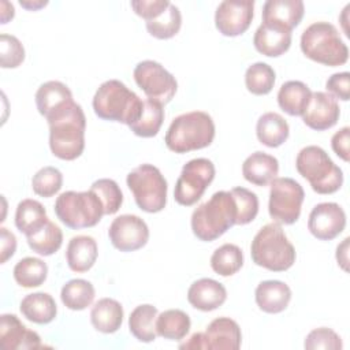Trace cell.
Returning <instances> with one entry per match:
<instances>
[{"label": "cell", "mask_w": 350, "mask_h": 350, "mask_svg": "<svg viewBox=\"0 0 350 350\" xmlns=\"http://www.w3.org/2000/svg\"><path fill=\"white\" fill-rule=\"evenodd\" d=\"M312 92L309 86L301 81H287L278 92V104L290 116H302Z\"/></svg>", "instance_id": "cell-29"}, {"label": "cell", "mask_w": 350, "mask_h": 350, "mask_svg": "<svg viewBox=\"0 0 350 350\" xmlns=\"http://www.w3.org/2000/svg\"><path fill=\"white\" fill-rule=\"evenodd\" d=\"M19 4L23 8L29 10V11H37V10L42 8V7H45L48 4V1H42V0H21Z\"/></svg>", "instance_id": "cell-52"}, {"label": "cell", "mask_w": 350, "mask_h": 350, "mask_svg": "<svg viewBox=\"0 0 350 350\" xmlns=\"http://www.w3.org/2000/svg\"><path fill=\"white\" fill-rule=\"evenodd\" d=\"M226 299V287L211 278H202L193 282L187 290L189 304L201 312L215 310L220 308Z\"/></svg>", "instance_id": "cell-21"}, {"label": "cell", "mask_w": 350, "mask_h": 350, "mask_svg": "<svg viewBox=\"0 0 350 350\" xmlns=\"http://www.w3.org/2000/svg\"><path fill=\"white\" fill-rule=\"evenodd\" d=\"M19 309L23 317L36 324H49L57 314L56 302L48 293L27 294L21 301Z\"/></svg>", "instance_id": "cell-27"}, {"label": "cell", "mask_w": 350, "mask_h": 350, "mask_svg": "<svg viewBox=\"0 0 350 350\" xmlns=\"http://www.w3.org/2000/svg\"><path fill=\"white\" fill-rule=\"evenodd\" d=\"M15 282L25 288L41 286L48 276V265L44 260L37 257L21 258L12 271Z\"/></svg>", "instance_id": "cell-35"}, {"label": "cell", "mask_w": 350, "mask_h": 350, "mask_svg": "<svg viewBox=\"0 0 350 350\" xmlns=\"http://www.w3.org/2000/svg\"><path fill=\"white\" fill-rule=\"evenodd\" d=\"M0 345L5 350H30L40 349V335L29 329L18 316L4 313L0 316Z\"/></svg>", "instance_id": "cell-17"}, {"label": "cell", "mask_w": 350, "mask_h": 350, "mask_svg": "<svg viewBox=\"0 0 350 350\" xmlns=\"http://www.w3.org/2000/svg\"><path fill=\"white\" fill-rule=\"evenodd\" d=\"M215 123L204 111H191L176 116L167 133L164 142L171 152L187 153L209 146L215 138Z\"/></svg>", "instance_id": "cell-4"}, {"label": "cell", "mask_w": 350, "mask_h": 350, "mask_svg": "<svg viewBox=\"0 0 350 350\" xmlns=\"http://www.w3.org/2000/svg\"><path fill=\"white\" fill-rule=\"evenodd\" d=\"M243 265V253L234 243L219 246L211 256V267L220 276H232Z\"/></svg>", "instance_id": "cell-37"}, {"label": "cell", "mask_w": 350, "mask_h": 350, "mask_svg": "<svg viewBox=\"0 0 350 350\" xmlns=\"http://www.w3.org/2000/svg\"><path fill=\"white\" fill-rule=\"evenodd\" d=\"M205 349L209 350H238L242 343V334L238 323L230 317H217L209 323L202 332Z\"/></svg>", "instance_id": "cell-19"}, {"label": "cell", "mask_w": 350, "mask_h": 350, "mask_svg": "<svg viewBox=\"0 0 350 350\" xmlns=\"http://www.w3.org/2000/svg\"><path fill=\"white\" fill-rule=\"evenodd\" d=\"M74 101L72 93L67 85L60 81H48L36 92V105L46 122L67 109Z\"/></svg>", "instance_id": "cell-18"}, {"label": "cell", "mask_w": 350, "mask_h": 350, "mask_svg": "<svg viewBox=\"0 0 350 350\" xmlns=\"http://www.w3.org/2000/svg\"><path fill=\"white\" fill-rule=\"evenodd\" d=\"M256 265L272 272H283L295 262V249L279 223H268L258 230L250 245Z\"/></svg>", "instance_id": "cell-5"}, {"label": "cell", "mask_w": 350, "mask_h": 350, "mask_svg": "<svg viewBox=\"0 0 350 350\" xmlns=\"http://www.w3.org/2000/svg\"><path fill=\"white\" fill-rule=\"evenodd\" d=\"M346 227V213L336 202H320L309 213L308 230L320 241H332Z\"/></svg>", "instance_id": "cell-15"}, {"label": "cell", "mask_w": 350, "mask_h": 350, "mask_svg": "<svg viewBox=\"0 0 350 350\" xmlns=\"http://www.w3.org/2000/svg\"><path fill=\"white\" fill-rule=\"evenodd\" d=\"M170 4L168 0H133L130 3L134 12L146 22L160 16Z\"/></svg>", "instance_id": "cell-45"}, {"label": "cell", "mask_w": 350, "mask_h": 350, "mask_svg": "<svg viewBox=\"0 0 350 350\" xmlns=\"http://www.w3.org/2000/svg\"><path fill=\"white\" fill-rule=\"evenodd\" d=\"M179 349H205L202 332L193 334L186 342L179 345Z\"/></svg>", "instance_id": "cell-50"}, {"label": "cell", "mask_w": 350, "mask_h": 350, "mask_svg": "<svg viewBox=\"0 0 350 350\" xmlns=\"http://www.w3.org/2000/svg\"><path fill=\"white\" fill-rule=\"evenodd\" d=\"M123 306L113 298L98 299L90 310V323L98 332L113 334L123 323Z\"/></svg>", "instance_id": "cell-26"}, {"label": "cell", "mask_w": 350, "mask_h": 350, "mask_svg": "<svg viewBox=\"0 0 350 350\" xmlns=\"http://www.w3.org/2000/svg\"><path fill=\"white\" fill-rule=\"evenodd\" d=\"M96 291L90 282L85 279L68 280L60 291L63 305L71 310H83L92 305Z\"/></svg>", "instance_id": "cell-36"}, {"label": "cell", "mask_w": 350, "mask_h": 350, "mask_svg": "<svg viewBox=\"0 0 350 350\" xmlns=\"http://www.w3.org/2000/svg\"><path fill=\"white\" fill-rule=\"evenodd\" d=\"M235 206H237V223L238 226H245L253 221L258 213V197L256 193L245 187H234L230 190Z\"/></svg>", "instance_id": "cell-42"}, {"label": "cell", "mask_w": 350, "mask_h": 350, "mask_svg": "<svg viewBox=\"0 0 350 350\" xmlns=\"http://www.w3.org/2000/svg\"><path fill=\"white\" fill-rule=\"evenodd\" d=\"M92 104L100 119L130 126L138 120L144 101L123 82L108 79L98 86Z\"/></svg>", "instance_id": "cell-3"}, {"label": "cell", "mask_w": 350, "mask_h": 350, "mask_svg": "<svg viewBox=\"0 0 350 350\" xmlns=\"http://www.w3.org/2000/svg\"><path fill=\"white\" fill-rule=\"evenodd\" d=\"M16 250V238L5 227L0 228V262L4 264Z\"/></svg>", "instance_id": "cell-48"}, {"label": "cell", "mask_w": 350, "mask_h": 350, "mask_svg": "<svg viewBox=\"0 0 350 350\" xmlns=\"http://www.w3.org/2000/svg\"><path fill=\"white\" fill-rule=\"evenodd\" d=\"M126 183L139 209L157 213L167 204V180L160 170L152 164H141L127 174Z\"/></svg>", "instance_id": "cell-9"}, {"label": "cell", "mask_w": 350, "mask_h": 350, "mask_svg": "<svg viewBox=\"0 0 350 350\" xmlns=\"http://www.w3.org/2000/svg\"><path fill=\"white\" fill-rule=\"evenodd\" d=\"M304 346L308 350H316V349L340 350L343 345H342L340 336L335 331L327 327H320L310 331L306 335Z\"/></svg>", "instance_id": "cell-44"}, {"label": "cell", "mask_w": 350, "mask_h": 350, "mask_svg": "<svg viewBox=\"0 0 350 350\" xmlns=\"http://www.w3.org/2000/svg\"><path fill=\"white\" fill-rule=\"evenodd\" d=\"M15 15L14 5L5 0L1 1V23H7L10 19H12Z\"/></svg>", "instance_id": "cell-51"}, {"label": "cell", "mask_w": 350, "mask_h": 350, "mask_svg": "<svg viewBox=\"0 0 350 350\" xmlns=\"http://www.w3.org/2000/svg\"><path fill=\"white\" fill-rule=\"evenodd\" d=\"M182 26V15L175 4H170L168 8L157 18L146 22L148 33L157 40H168L176 36Z\"/></svg>", "instance_id": "cell-38"}, {"label": "cell", "mask_w": 350, "mask_h": 350, "mask_svg": "<svg viewBox=\"0 0 350 350\" xmlns=\"http://www.w3.org/2000/svg\"><path fill=\"white\" fill-rule=\"evenodd\" d=\"M254 299L260 310L276 314L283 312L291 299L290 287L280 280L260 282L254 291Z\"/></svg>", "instance_id": "cell-22"}, {"label": "cell", "mask_w": 350, "mask_h": 350, "mask_svg": "<svg viewBox=\"0 0 350 350\" xmlns=\"http://www.w3.org/2000/svg\"><path fill=\"white\" fill-rule=\"evenodd\" d=\"M191 321L186 312L180 309H168L157 314L156 332L168 340H182L190 331Z\"/></svg>", "instance_id": "cell-31"}, {"label": "cell", "mask_w": 350, "mask_h": 350, "mask_svg": "<svg viewBox=\"0 0 350 350\" xmlns=\"http://www.w3.org/2000/svg\"><path fill=\"white\" fill-rule=\"evenodd\" d=\"M276 74L273 68L262 62L253 63L245 72L246 89L256 96L268 94L275 85Z\"/></svg>", "instance_id": "cell-39"}, {"label": "cell", "mask_w": 350, "mask_h": 350, "mask_svg": "<svg viewBox=\"0 0 350 350\" xmlns=\"http://www.w3.org/2000/svg\"><path fill=\"white\" fill-rule=\"evenodd\" d=\"M295 168L317 194H332L343 185L342 170L317 145L305 146L298 152Z\"/></svg>", "instance_id": "cell-7"}, {"label": "cell", "mask_w": 350, "mask_h": 350, "mask_svg": "<svg viewBox=\"0 0 350 350\" xmlns=\"http://www.w3.org/2000/svg\"><path fill=\"white\" fill-rule=\"evenodd\" d=\"M253 45L261 55L278 57L286 53L291 45V31L261 23L253 36Z\"/></svg>", "instance_id": "cell-23"}, {"label": "cell", "mask_w": 350, "mask_h": 350, "mask_svg": "<svg viewBox=\"0 0 350 350\" xmlns=\"http://www.w3.org/2000/svg\"><path fill=\"white\" fill-rule=\"evenodd\" d=\"M349 141H350V129L347 126L342 127L336 131L331 138V148L332 150L343 160L349 161Z\"/></svg>", "instance_id": "cell-47"}, {"label": "cell", "mask_w": 350, "mask_h": 350, "mask_svg": "<svg viewBox=\"0 0 350 350\" xmlns=\"http://www.w3.org/2000/svg\"><path fill=\"white\" fill-rule=\"evenodd\" d=\"M305 191L293 178H275L269 183L268 212L279 224H293L299 219Z\"/></svg>", "instance_id": "cell-10"}, {"label": "cell", "mask_w": 350, "mask_h": 350, "mask_svg": "<svg viewBox=\"0 0 350 350\" xmlns=\"http://www.w3.org/2000/svg\"><path fill=\"white\" fill-rule=\"evenodd\" d=\"M133 77L146 97L160 104L170 103L178 90L175 77L154 60L139 62L134 68Z\"/></svg>", "instance_id": "cell-12"}, {"label": "cell", "mask_w": 350, "mask_h": 350, "mask_svg": "<svg viewBox=\"0 0 350 350\" xmlns=\"http://www.w3.org/2000/svg\"><path fill=\"white\" fill-rule=\"evenodd\" d=\"M215 165L208 159L198 157L187 161L175 183V201L182 206L194 205L215 179Z\"/></svg>", "instance_id": "cell-11"}, {"label": "cell", "mask_w": 350, "mask_h": 350, "mask_svg": "<svg viewBox=\"0 0 350 350\" xmlns=\"http://www.w3.org/2000/svg\"><path fill=\"white\" fill-rule=\"evenodd\" d=\"M48 124L49 148L53 156L71 161L83 153L86 116L79 104L72 103L67 109L51 119Z\"/></svg>", "instance_id": "cell-1"}, {"label": "cell", "mask_w": 350, "mask_h": 350, "mask_svg": "<svg viewBox=\"0 0 350 350\" xmlns=\"http://www.w3.org/2000/svg\"><path fill=\"white\" fill-rule=\"evenodd\" d=\"M57 219L68 228L79 230L94 227L104 215V208L93 190L62 193L55 201Z\"/></svg>", "instance_id": "cell-8"}, {"label": "cell", "mask_w": 350, "mask_h": 350, "mask_svg": "<svg viewBox=\"0 0 350 350\" xmlns=\"http://www.w3.org/2000/svg\"><path fill=\"white\" fill-rule=\"evenodd\" d=\"M302 53L320 64L336 67L349 59V48L340 38L338 29L329 22H314L301 34Z\"/></svg>", "instance_id": "cell-6"}, {"label": "cell", "mask_w": 350, "mask_h": 350, "mask_svg": "<svg viewBox=\"0 0 350 350\" xmlns=\"http://www.w3.org/2000/svg\"><path fill=\"white\" fill-rule=\"evenodd\" d=\"M29 247L40 256H52L63 243V232L57 224L48 220L41 228L26 237Z\"/></svg>", "instance_id": "cell-33"}, {"label": "cell", "mask_w": 350, "mask_h": 350, "mask_svg": "<svg viewBox=\"0 0 350 350\" xmlns=\"http://www.w3.org/2000/svg\"><path fill=\"white\" fill-rule=\"evenodd\" d=\"M90 190H93L100 198L104 215H113L119 211L123 204V193L119 185L109 178H101L92 183Z\"/></svg>", "instance_id": "cell-40"}, {"label": "cell", "mask_w": 350, "mask_h": 350, "mask_svg": "<svg viewBox=\"0 0 350 350\" xmlns=\"http://www.w3.org/2000/svg\"><path fill=\"white\" fill-rule=\"evenodd\" d=\"M279 172V161L265 152H254L247 156L242 164L243 178L254 186L269 185Z\"/></svg>", "instance_id": "cell-24"}, {"label": "cell", "mask_w": 350, "mask_h": 350, "mask_svg": "<svg viewBox=\"0 0 350 350\" xmlns=\"http://www.w3.org/2000/svg\"><path fill=\"white\" fill-rule=\"evenodd\" d=\"M349 237L343 239V242L340 245H338L336 247V261L338 265L342 267L343 271H349L347 268V262H349Z\"/></svg>", "instance_id": "cell-49"}, {"label": "cell", "mask_w": 350, "mask_h": 350, "mask_svg": "<svg viewBox=\"0 0 350 350\" xmlns=\"http://www.w3.org/2000/svg\"><path fill=\"white\" fill-rule=\"evenodd\" d=\"M46 211L37 200H22L15 211V226L26 237L41 228L48 221Z\"/></svg>", "instance_id": "cell-32"}, {"label": "cell", "mask_w": 350, "mask_h": 350, "mask_svg": "<svg viewBox=\"0 0 350 350\" xmlns=\"http://www.w3.org/2000/svg\"><path fill=\"white\" fill-rule=\"evenodd\" d=\"M98 254L97 242L90 235H77L68 241L66 249L67 265L71 271L88 272L96 262Z\"/></svg>", "instance_id": "cell-25"}, {"label": "cell", "mask_w": 350, "mask_h": 350, "mask_svg": "<svg viewBox=\"0 0 350 350\" xmlns=\"http://www.w3.org/2000/svg\"><path fill=\"white\" fill-rule=\"evenodd\" d=\"M254 16L253 0H224L215 12V26L226 37L243 34Z\"/></svg>", "instance_id": "cell-14"}, {"label": "cell", "mask_w": 350, "mask_h": 350, "mask_svg": "<svg viewBox=\"0 0 350 350\" xmlns=\"http://www.w3.org/2000/svg\"><path fill=\"white\" fill-rule=\"evenodd\" d=\"M325 89L336 100L347 101L350 97V74L347 71L332 74L325 82Z\"/></svg>", "instance_id": "cell-46"}, {"label": "cell", "mask_w": 350, "mask_h": 350, "mask_svg": "<svg viewBox=\"0 0 350 350\" xmlns=\"http://www.w3.org/2000/svg\"><path fill=\"white\" fill-rule=\"evenodd\" d=\"M304 12L301 0H267L262 5V23L293 31L302 21Z\"/></svg>", "instance_id": "cell-20"}, {"label": "cell", "mask_w": 350, "mask_h": 350, "mask_svg": "<svg viewBox=\"0 0 350 350\" xmlns=\"http://www.w3.org/2000/svg\"><path fill=\"white\" fill-rule=\"evenodd\" d=\"M25 60V48L12 34L0 36V64L3 68H16Z\"/></svg>", "instance_id": "cell-43"}, {"label": "cell", "mask_w": 350, "mask_h": 350, "mask_svg": "<svg viewBox=\"0 0 350 350\" xmlns=\"http://www.w3.org/2000/svg\"><path fill=\"white\" fill-rule=\"evenodd\" d=\"M63 185V175L62 172L51 165L42 167L38 170L31 179V189L33 191L44 198H49L59 193Z\"/></svg>", "instance_id": "cell-41"}, {"label": "cell", "mask_w": 350, "mask_h": 350, "mask_svg": "<svg viewBox=\"0 0 350 350\" xmlns=\"http://www.w3.org/2000/svg\"><path fill=\"white\" fill-rule=\"evenodd\" d=\"M290 134V127L286 119L276 112L262 113L256 124V135L258 141L268 148L283 145Z\"/></svg>", "instance_id": "cell-28"}, {"label": "cell", "mask_w": 350, "mask_h": 350, "mask_svg": "<svg viewBox=\"0 0 350 350\" xmlns=\"http://www.w3.org/2000/svg\"><path fill=\"white\" fill-rule=\"evenodd\" d=\"M237 223V206L230 191H216L191 213L193 234L204 242L221 237Z\"/></svg>", "instance_id": "cell-2"}, {"label": "cell", "mask_w": 350, "mask_h": 350, "mask_svg": "<svg viewBox=\"0 0 350 350\" xmlns=\"http://www.w3.org/2000/svg\"><path fill=\"white\" fill-rule=\"evenodd\" d=\"M164 120V109H163V104L146 98L144 100V105H142V111L141 115L138 118V120L133 124H130V130L142 138H150L154 137L159 131L160 127L163 124Z\"/></svg>", "instance_id": "cell-34"}, {"label": "cell", "mask_w": 350, "mask_h": 350, "mask_svg": "<svg viewBox=\"0 0 350 350\" xmlns=\"http://www.w3.org/2000/svg\"><path fill=\"white\" fill-rule=\"evenodd\" d=\"M112 246L120 252H134L149 241L148 224L137 215H120L112 220L108 228Z\"/></svg>", "instance_id": "cell-13"}, {"label": "cell", "mask_w": 350, "mask_h": 350, "mask_svg": "<svg viewBox=\"0 0 350 350\" xmlns=\"http://www.w3.org/2000/svg\"><path fill=\"white\" fill-rule=\"evenodd\" d=\"M157 309L150 304H142L133 309L129 317V331L139 342L150 343L156 339Z\"/></svg>", "instance_id": "cell-30"}, {"label": "cell", "mask_w": 350, "mask_h": 350, "mask_svg": "<svg viewBox=\"0 0 350 350\" xmlns=\"http://www.w3.org/2000/svg\"><path fill=\"white\" fill-rule=\"evenodd\" d=\"M340 116V108L335 97L325 92H314L302 113L304 123L316 131L334 127Z\"/></svg>", "instance_id": "cell-16"}]
</instances>
